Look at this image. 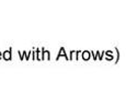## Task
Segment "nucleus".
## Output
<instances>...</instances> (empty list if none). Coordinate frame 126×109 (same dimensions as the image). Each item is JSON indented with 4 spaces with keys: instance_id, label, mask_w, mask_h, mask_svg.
I'll return each instance as SVG.
<instances>
[{
    "instance_id": "nucleus-1",
    "label": "nucleus",
    "mask_w": 126,
    "mask_h": 109,
    "mask_svg": "<svg viewBox=\"0 0 126 109\" xmlns=\"http://www.w3.org/2000/svg\"><path fill=\"white\" fill-rule=\"evenodd\" d=\"M4 58H6V59H10V54H9V51H7L6 54H4Z\"/></svg>"
}]
</instances>
